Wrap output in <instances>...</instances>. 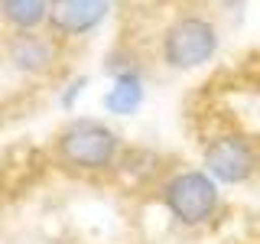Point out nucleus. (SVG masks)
Returning a JSON list of instances; mask_svg holds the SVG:
<instances>
[{"label":"nucleus","instance_id":"obj_2","mask_svg":"<svg viewBox=\"0 0 260 244\" xmlns=\"http://www.w3.org/2000/svg\"><path fill=\"white\" fill-rule=\"evenodd\" d=\"M162 199H166V208L182 225H205L218 208V186L208 173L185 169L166 182Z\"/></svg>","mask_w":260,"mask_h":244},{"label":"nucleus","instance_id":"obj_1","mask_svg":"<svg viewBox=\"0 0 260 244\" xmlns=\"http://www.w3.org/2000/svg\"><path fill=\"white\" fill-rule=\"evenodd\" d=\"M55 157L72 169L98 173L108 169L117 157V134L98 120H75L59 134L55 140Z\"/></svg>","mask_w":260,"mask_h":244},{"label":"nucleus","instance_id":"obj_3","mask_svg":"<svg viewBox=\"0 0 260 244\" xmlns=\"http://www.w3.org/2000/svg\"><path fill=\"white\" fill-rule=\"evenodd\" d=\"M218 49V29L205 16H179L162 36V59L173 69H199Z\"/></svg>","mask_w":260,"mask_h":244},{"label":"nucleus","instance_id":"obj_6","mask_svg":"<svg viewBox=\"0 0 260 244\" xmlns=\"http://www.w3.org/2000/svg\"><path fill=\"white\" fill-rule=\"evenodd\" d=\"M10 55H13V62L26 72H46L49 65H52V43H46L43 36H32V29H29V33H20V36H16Z\"/></svg>","mask_w":260,"mask_h":244},{"label":"nucleus","instance_id":"obj_5","mask_svg":"<svg viewBox=\"0 0 260 244\" xmlns=\"http://www.w3.org/2000/svg\"><path fill=\"white\" fill-rule=\"evenodd\" d=\"M111 0H49V23L62 36H85L101 26Z\"/></svg>","mask_w":260,"mask_h":244},{"label":"nucleus","instance_id":"obj_7","mask_svg":"<svg viewBox=\"0 0 260 244\" xmlns=\"http://www.w3.org/2000/svg\"><path fill=\"white\" fill-rule=\"evenodd\" d=\"M0 16L10 26L29 33L49 20V0H0Z\"/></svg>","mask_w":260,"mask_h":244},{"label":"nucleus","instance_id":"obj_4","mask_svg":"<svg viewBox=\"0 0 260 244\" xmlns=\"http://www.w3.org/2000/svg\"><path fill=\"white\" fill-rule=\"evenodd\" d=\"M205 169L218 182H244L257 169V150L244 137H218L205 150Z\"/></svg>","mask_w":260,"mask_h":244},{"label":"nucleus","instance_id":"obj_8","mask_svg":"<svg viewBox=\"0 0 260 244\" xmlns=\"http://www.w3.org/2000/svg\"><path fill=\"white\" fill-rule=\"evenodd\" d=\"M140 101H143V85H140V78H137L134 72H124V75H117L114 88L108 92V98H104V108H108L111 114L127 117V114H134L137 108H140Z\"/></svg>","mask_w":260,"mask_h":244}]
</instances>
